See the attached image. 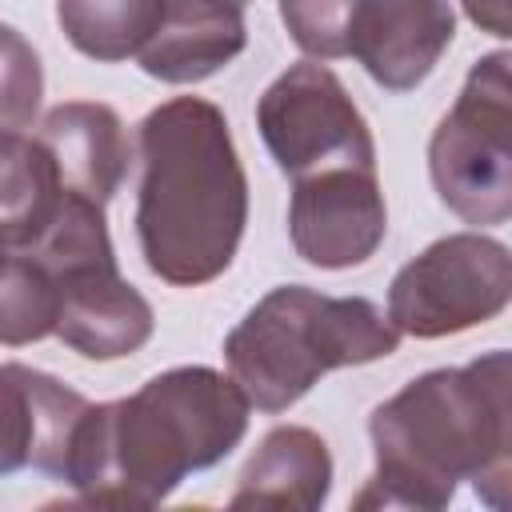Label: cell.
<instances>
[{
	"label": "cell",
	"mask_w": 512,
	"mask_h": 512,
	"mask_svg": "<svg viewBox=\"0 0 512 512\" xmlns=\"http://www.w3.org/2000/svg\"><path fill=\"white\" fill-rule=\"evenodd\" d=\"M248 408L232 372L168 368L132 396L84 412L64 484L92 508H152L188 472L212 468L244 440Z\"/></svg>",
	"instance_id": "6da1fadb"
},
{
	"label": "cell",
	"mask_w": 512,
	"mask_h": 512,
	"mask_svg": "<svg viewBox=\"0 0 512 512\" xmlns=\"http://www.w3.org/2000/svg\"><path fill=\"white\" fill-rule=\"evenodd\" d=\"M136 240L152 276L200 288L228 272L248 224V176L224 112L176 96L140 120Z\"/></svg>",
	"instance_id": "7a4b0ae2"
},
{
	"label": "cell",
	"mask_w": 512,
	"mask_h": 512,
	"mask_svg": "<svg viewBox=\"0 0 512 512\" xmlns=\"http://www.w3.org/2000/svg\"><path fill=\"white\" fill-rule=\"evenodd\" d=\"M376 468L352 508H424L436 512L472 480L492 452L496 404L476 372L432 368L388 396L372 420Z\"/></svg>",
	"instance_id": "3957f363"
},
{
	"label": "cell",
	"mask_w": 512,
	"mask_h": 512,
	"mask_svg": "<svg viewBox=\"0 0 512 512\" xmlns=\"http://www.w3.org/2000/svg\"><path fill=\"white\" fill-rule=\"evenodd\" d=\"M400 328L364 296L280 284L224 340V364L252 408H292L324 372L392 356Z\"/></svg>",
	"instance_id": "277c9868"
},
{
	"label": "cell",
	"mask_w": 512,
	"mask_h": 512,
	"mask_svg": "<svg viewBox=\"0 0 512 512\" xmlns=\"http://www.w3.org/2000/svg\"><path fill=\"white\" fill-rule=\"evenodd\" d=\"M16 252H32L60 296L56 336L88 360H120L148 344L152 304L120 276L104 224V204L68 196L48 232Z\"/></svg>",
	"instance_id": "5b68a950"
},
{
	"label": "cell",
	"mask_w": 512,
	"mask_h": 512,
	"mask_svg": "<svg viewBox=\"0 0 512 512\" xmlns=\"http://www.w3.org/2000/svg\"><path fill=\"white\" fill-rule=\"evenodd\" d=\"M428 176L464 224L512 220V52L480 56L428 140Z\"/></svg>",
	"instance_id": "8992f818"
},
{
	"label": "cell",
	"mask_w": 512,
	"mask_h": 512,
	"mask_svg": "<svg viewBox=\"0 0 512 512\" xmlns=\"http://www.w3.org/2000/svg\"><path fill=\"white\" fill-rule=\"evenodd\" d=\"M512 304V248L484 232H452L408 260L388 288L404 336L440 340L488 324Z\"/></svg>",
	"instance_id": "52a82bcc"
},
{
	"label": "cell",
	"mask_w": 512,
	"mask_h": 512,
	"mask_svg": "<svg viewBox=\"0 0 512 512\" xmlns=\"http://www.w3.org/2000/svg\"><path fill=\"white\" fill-rule=\"evenodd\" d=\"M256 128L276 168L292 180L340 164L376 168L368 120L352 104L340 76L316 60L292 64L264 88L256 104Z\"/></svg>",
	"instance_id": "ba28073f"
},
{
	"label": "cell",
	"mask_w": 512,
	"mask_h": 512,
	"mask_svg": "<svg viewBox=\"0 0 512 512\" xmlns=\"http://www.w3.org/2000/svg\"><path fill=\"white\" fill-rule=\"evenodd\" d=\"M388 232V208L376 168L340 164L292 180L288 236L312 268H356L376 256Z\"/></svg>",
	"instance_id": "9c48e42d"
},
{
	"label": "cell",
	"mask_w": 512,
	"mask_h": 512,
	"mask_svg": "<svg viewBox=\"0 0 512 512\" xmlns=\"http://www.w3.org/2000/svg\"><path fill=\"white\" fill-rule=\"evenodd\" d=\"M456 36L448 0H364L352 56L388 92H412L432 76Z\"/></svg>",
	"instance_id": "30bf717a"
},
{
	"label": "cell",
	"mask_w": 512,
	"mask_h": 512,
	"mask_svg": "<svg viewBox=\"0 0 512 512\" xmlns=\"http://www.w3.org/2000/svg\"><path fill=\"white\" fill-rule=\"evenodd\" d=\"M92 404L60 384L48 372L24 368L16 360L4 364V452L0 472L12 476L20 468H36L64 484L76 428Z\"/></svg>",
	"instance_id": "8fae6325"
},
{
	"label": "cell",
	"mask_w": 512,
	"mask_h": 512,
	"mask_svg": "<svg viewBox=\"0 0 512 512\" xmlns=\"http://www.w3.org/2000/svg\"><path fill=\"white\" fill-rule=\"evenodd\" d=\"M32 136L44 144L68 196L108 204L120 192L132 148L120 116L108 104H96V100L56 104Z\"/></svg>",
	"instance_id": "7c38bea8"
},
{
	"label": "cell",
	"mask_w": 512,
	"mask_h": 512,
	"mask_svg": "<svg viewBox=\"0 0 512 512\" xmlns=\"http://www.w3.org/2000/svg\"><path fill=\"white\" fill-rule=\"evenodd\" d=\"M248 0H164V24L152 44L136 56L152 80L200 84L228 68L244 44Z\"/></svg>",
	"instance_id": "4fadbf2b"
},
{
	"label": "cell",
	"mask_w": 512,
	"mask_h": 512,
	"mask_svg": "<svg viewBox=\"0 0 512 512\" xmlns=\"http://www.w3.org/2000/svg\"><path fill=\"white\" fill-rule=\"evenodd\" d=\"M332 492V452L328 444L300 424L272 428L260 448L248 456L232 508H288L316 512Z\"/></svg>",
	"instance_id": "5bb4252c"
},
{
	"label": "cell",
	"mask_w": 512,
	"mask_h": 512,
	"mask_svg": "<svg viewBox=\"0 0 512 512\" xmlns=\"http://www.w3.org/2000/svg\"><path fill=\"white\" fill-rule=\"evenodd\" d=\"M0 240L4 252L36 244L48 224L60 216L68 192L44 152V144L28 132H4L0 140Z\"/></svg>",
	"instance_id": "9a60e30c"
},
{
	"label": "cell",
	"mask_w": 512,
	"mask_h": 512,
	"mask_svg": "<svg viewBox=\"0 0 512 512\" xmlns=\"http://www.w3.org/2000/svg\"><path fill=\"white\" fill-rule=\"evenodd\" d=\"M60 32L100 64L140 56L164 24V0H56Z\"/></svg>",
	"instance_id": "2e32d148"
},
{
	"label": "cell",
	"mask_w": 512,
	"mask_h": 512,
	"mask_svg": "<svg viewBox=\"0 0 512 512\" xmlns=\"http://www.w3.org/2000/svg\"><path fill=\"white\" fill-rule=\"evenodd\" d=\"M60 324V296L48 268L32 252H4L0 280V340L8 348L52 336Z\"/></svg>",
	"instance_id": "e0dca14e"
},
{
	"label": "cell",
	"mask_w": 512,
	"mask_h": 512,
	"mask_svg": "<svg viewBox=\"0 0 512 512\" xmlns=\"http://www.w3.org/2000/svg\"><path fill=\"white\" fill-rule=\"evenodd\" d=\"M472 364L484 376L492 404H496L492 452H488V464L472 476V492L480 496V504L496 512H512V352L496 348V352L476 356Z\"/></svg>",
	"instance_id": "ac0fdd59"
},
{
	"label": "cell",
	"mask_w": 512,
	"mask_h": 512,
	"mask_svg": "<svg viewBox=\"0 0 512 512\" xmlns=\"http://www.w3.org/2000/svg\"><path fill=\"white\" fill-rule=\"evenodd\" d=\"M364 0H280V20L292 44L312 60L352 56V36Z\"/></svg>",
	"instance_id": "d6986e66"
},
{
	"label": "cell",
	"mask_w": 512,
	"mask_h": 512,
	"mask_svg": "<svg viewBox=\"0 0 512 512\" xmlns=\"http://www.w3.org/2000/svg\"><path fill=\"white\" fill-rule=\"evenodd\" d=\"M44 76L36 52L20 40L16 28H4V132H24L40 108Z\"/></svg>",
	"instance_id": "ffe728a7"
},
{
	"label": "cell",
	"mask_w": 512,
	"mask_h": 512,
	"mask_svg": "<svg viewBox=\"0 0 512 512\" xmlns=\"http://www.w3.org/2000/svg\"><path fill=\"white\" fill-rule=\"evenodd\" d=\"M460 4H464V16L480 32L512 40V0H460Z\"/></svg>",
	"instance_id": "44dd1931"
}]
</instances>
